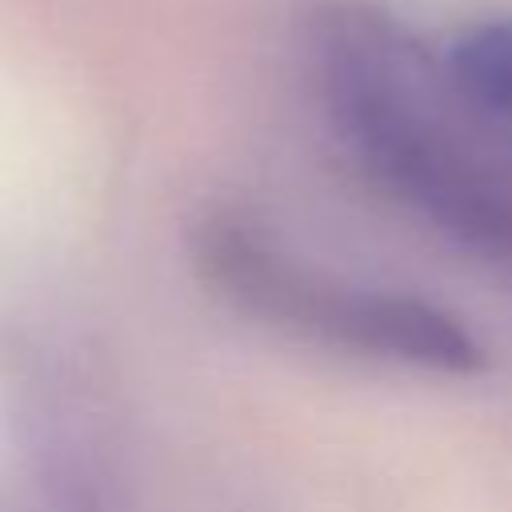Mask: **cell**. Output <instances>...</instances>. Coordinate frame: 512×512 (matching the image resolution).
Returning a JSON list of instances; mask_svg holds the SVG:
<instances>
[{
  "instance_id": "cell-1",
  "label": "cell",
  "mask_w": 512,
  "mask_h": 512,
  "mask_svg": "<svg viewBox=\"0 0 512 512\" xmlns=\"http://www.w3.org/2000/svg\"><path fill=\"white\" fill-rule=\"evenodd\" d=\"M308 72L352 164L448 240L512 260V164L460 100L440 48L372 4L312 20Z\"/></svg>"
},
{
  "instance_id": "cell-2",
  "label": "cell",
  "mask_w": 512,
  "mask_h": 512,
  "mask_svg": "<svg viewBox=\"0 0 512 512\" xmlns=\"http://www.w3.org/2000/svg\"><path fill=\"white\" fill-rule=\"evenodd\" d=\"M192 256L220 300L284 336L432 376L484 368V348L456 312L412 292L332 276L240 216L204 220Z\"/></svg>"
},
{
  "instance_id": "cell-3",
  "label": "cell",
  "mask_w": 512,
  "mask_h": 512,
  "mask_svg": "<svg viewBox=\"0 0 512 512\" xmlns=\"http://www.w3.org/2000/svg\"><path fill=\"white\" fill-rule=\"evenodd\" d=\"M440 56L460 100L512 164V12L452 32Z\"/></svg>"
}]
</instances>
